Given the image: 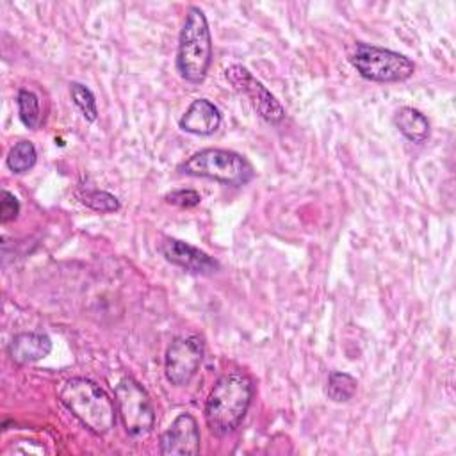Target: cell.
Listing matches in <instances>:
<instances>
[{
	"label": "cell",
	"mask_w": 456,
	"mask_h": 456,
	"mask_svg": "<svg viewBox=\"0 0 456 456\" xmlns=\"http://www.w3.org/2000/svg\"><path fill=\"white\" fill-rule=\"evenodd\" d=\"M253 397V381L244 372L223 374L205 403V420L217 436L233 433L248 413Z\"/></svg>",
	"instance_id": "obj_1"
},
{
	"label": "cell",
	"mask_w": 456,
	"mask_h": 456,
	"mask_svg": "<svg viewBox=\"0 0 456 456\" xmlns=\"http://www.w3.org/2000/svg\"><path fill=\"white\" fill-rule=\"evenodd\" d=\"M59 399L91 433L102 436L114 428V403L94 381L80 376L69 378L61 387Z\"/></svg>",
	"instance_id": "obj_2"
},
{
	"label": "cell",
	"mask_w": 456,
	"mask_h": 456,
	"mask_svg": "<svg viewBox=\"0 0 456 456\" xmlns=\"http://www.w3.org/2000/svg\"><path fill=\"white\" fill-rule=\"evenodd\" d=\"M212 61V37L205 12L191 5L178 37L176 69L191 84L205 80Z\"/></svg>",
	"instance_id": "obj_3"
},
{
	"label": "cell",
	"mask_w": 456,
	"mask_h": 456,
	"mask_svg": "<svg viewBox=\"0 0 456 456\" xmlns=\"http://www.w3.org/2000/svg\"><path fill=\"white\" fill-rule=\"evenodd\" d=\"M180 171L191 176L210 178L224 185H246L255 176V169L244 155L223 148H205L192 153L182 162Z\"/></svg>",
	"instance_id": "obj_4"
},
{
	"label": "cell",
	"mask_w": 456,
	"mask_h": 456,
	"mask_svg": "<svg viewBox=\"0 0 456 456\" xmlns=\"http://www.w3.org/2000/svg\"><path fill=\"white\" fill-rule=\"evenodd\" d=\"M349 62L370 82H403L415 73V64L406 55L367 43L354 45Z\"/></svg>",
	"instance_id": "obj_5"
},
{
	"label": "cell",
	"mask_w": 456,
	"mask_h": 456,
	"mask_svg": "<svg viewBox=\"0 0 456 456\" xmlns=\"http://www.w3.org/2000/svg\"><path fill=\"white\" fill-rule=\"evenodd\" d=\"M114 394L125 431L134 438L150 435L155 426V410L142 385L132 376H125L116 385Z\"/></svg>",
	"instance_id": "obj_6"
},
{
	"label": "cell",
	"mask_w": 456,
	"mask_h": 456,
	"mask_svg": "<svg viewBox=\"0 0 456 456\" xmlns=\"http://www.w3.org/2000/svg\"><path fill=\"white\" fill-rule=\"evenodd\" d=\"M205 354L203 340L198 335H183L173 338L167 346L164 372L166 379L175 387L187 385L198 372Z\"/></svg>",
	"instance_id": "obj_7"
},
{
	"label": "cell",
	"mask_w": 456,
	"mask_h": 456,
	"mask_svg": "<svg viewBox=\"0 0 456 456\" xmlns=\"http://www.w3.org/2000/svg\"><path fill=\"white\" fill-rule=\"evenodd\" d=\"M226 80L240 93H244L258 116L265 119L267 123H280L285 118V109L281 103L276 100V96L260 82L256 80L244 66L240 64H232L224 69Z\"/></svg>",
	"instance_id": "obj_8"
},
{
	"label": "cell",
	"mask_w": 456,
	"mask_h": 456,
	"mask_svg": "<svg viewBox=\"0 0 456 456\" xmlns=\"http://www.w3.org/2000/svg\"><path fill=\"white\" fill-rule=\"evenodd\" d=\"M159 253L171 264L194 273V274H214L219 271V262L200 248L183 242L175 237H164L159 242Z\"/></svg>",
	"instance_id": "obj_9"
},
{
	"label": "cell",
	"mask_w": 456,
	"mask_h": 456,
	"mask_svg": "<svg viewBox=\"0 0 456 456\" xmlns=\"http://www.w3.org/2000/svg\"><path fill=\"white\" fill-rule=\"evenodd\" d=\"M201 435L191 413H180L160 435V454H198Z\"/></svg>",
	"instance_id": "obj_10"
},
{
	"label": "cell",
	"mask_w": 456,
	"mask_h": 456,
	"mask_svg": "<svg viewBox=\"0 0 456 456\" xmlns=\"http://www.w3.org/2000/svg\"><path fill=\"white\" fill-rule=\"evenodd\" d=\"M221 125L219 109L207 98H196L178 119V126L194 135H210Z\"/></svg>",
	"instance_id": "obj_11"
},
{
	"label": "cell",
	"mask_w": 456,
	"mask_h": 456,
	"mask_svg": "<svg viewBox=\"0 0 456 456\" xmlns=\"http://www.w3.org/2000/svg\"><path fill=\"white\" fill-rule=\"evenodd\" d=\"M52 351V340L45 333L37 331H23L12 337L9 342L7 353L11 360L18 365L34 363L37 360H43Z\"/></svg>",
	"instance_id": "obj_12"
},
{
	"label": "cell",
	"mask_w": 456,
	"mask_h": 456,
	"mask_svg": "<svg viewBox=\"0 0 456 456\" xmlns=\"http://www.w3.org/2000/svg\"><path fill=\"white\" fill-rule=\"evenodd\" d=\"M394 125L408 141L415 144H422L431 132L428 118L413 107L397 109L394 114Z\"/></svg>",
	"instance_id": "obj_13"
},
{
	"label": "cell",
	"mask_w": 456,
	"mask_h": 456,
	"mask_svg": "<svg viewBox=\"0 0 456 456\" xmlns=\"http://www.w3.org/2000/svg\"><path fill=\"white\" fill-rule=\"evenodd\" d=\"M37 160V151H36V146L30 142V141H18L7 153V167L16 173V175H21V173H27L28 169L34 167Z\"/></svg>",
	"instance_id": "obj_14"
},
{
	"label": "cell",
	"mask_w": 456,
	"mask_h": 456,
	"mask_svg": "<svg viewBox=\"0 0 456 456\" xmlns=\"http://www.w3.org/2000/svg\"><path fill=\"white\" fill-rule=\"evenodd\" d=\"M356 385L358 383L351 374L333 370L328 376L326 394L333 403H347L356 394Z\"/></svg>",
	"instance_id": "obj_15"
},
{
	"label": "cell",
	"mask_w": 456,
	"mask_h": 456,
	"mask_svg": "<svg viewBox=\"0 0 456 456\" xmlns=\"http://www.w3.org/2000/svg\"><path fill=\"white\" fill-rule=\"evenodd\" d=\"M18 103V116L20 121L28 128L36 130L41 123V112H39V100L37 96L28 89H20L16 96Z\"/></svg>",
	"instance_id": "obj_16"
},
{
	"label": "cell",
	"mask_w": 456,
	"mask_h": 456,
	"mask_svg": "<svg viewBox=\"0 0 456 456\" xmlns=\"http://www.w3.org/2000/svg\"><path fill=\"white\" fill-rule=\"evenodd\" d=\"M69 94L73 98V103L77 105V109L82 112V116L87 121H96L98 118V107H96V98L93 94V91L80 84V82H71L69 84Z\"/></svg>",
	"instance_id": "obj_17"
},
{
	"label": "cell",
	"mask_w": 456,
	"mask_h": 456,
	"mask_svg": "<svg viewBox=\"0 0 456 456\" xmlns=\"http://www.w3.org/2000/svg\"><path fill=\"white\" fill-rule=\"evenodd\" d=\"M82 203L86 207H89L91 210L100 212V214L116 212L121 207L119 200L114 194L107 192V191H86L82 194Z\"/></svg>",
	"instance_id": "obj_18"
},
{
	"label": "cell",
	"mask_w": 456,
	"mask_h": 456,
	"mask_svg": "<svg viewBox=\"0 0 456 456\" xmlns=\"http://www.w3.org/2000/svg\"><path fill=\"white\" fill-rule=\"evenodd\" d=\"M166 201L171 205H176V207L191 208V207L200 205L201 196L194 189H176V191H171L166 194Z\"/></svg>",
	"instance_id": "obj_19"
},
{
	"label": "cell",
	"mask_w": 456,
	"mask_h": 456,
	"mask_svg": "<svg viewBox=\"0 0 456 456\" xmlns=\"http://www.w3.org/2000/svg\"><path fill=\"white\" fill-rule=\"evenodd\" d=\"M20 214V201L18 198L9 192V191H2V203H0V221L5 224L9 221H14Z\"/></svg>",
	"instance_id": "obj_20"
}]
</instances>
